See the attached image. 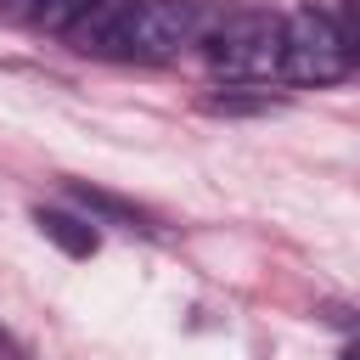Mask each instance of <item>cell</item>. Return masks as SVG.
<instances>
[{"mask_svg":"<svg viewBox=\"0 0 360 360\" xmlns=\"http://www.w3.org/2000/svg\"><path fill=\"white\" fill-rule=\"evenodd\" d=\"M124 11H129V0H90V6L62 28V34H68V45H73V51H84V56H107V45H112V34H118Z\"/></svg>","mask_w":360,"mask_h":360,"instance_id":"4","label":"cell"},{"mask_svg":"<svg viewBox=\"0 0 360 360\" xmlns=\"http://www.w3.org/2000/svg\"><path fill=\"white\" fill-rule=\"evenodd\" d=\"M68 197H73L79 208H90V214L112 219V225L152 231V214H146V208H135V202H124V197H112V191H101V186H84V180H73V186H68Z\"/></svg>","mask_w":360,"mask_h":360,"instance_id":"6","label":"cell"},{"mask_svg":"<svg viewBox=\"0 0 360 360\" xmlns=\"http://www.w3.org/2000/svg\"><path fill=\"white\" fill-rule=\"evenodd\" d=\"M208 62L231 79L276 73L281 62V17L276 11H231L219 28H208Z\"/></svg>","mask_w":360,"mask_h":360,"instance_id":"3","label":"cell"},{"mask_svg":"<svg viewBox=\"0 0 360 360\" xmlns=\"http://www.w3.org/2000/svg\"><path fill=\"white\" fill-rule=\"evenodd\" d=\"M34 225H39V236H45V242H56L68 259H90V253L101 248L96 225H84L79 214H62V208H34Z\"/></svg>","mask_w":360,"mask_h":360,"instance_id":"5","label":"cell"},{"mask_svg":"<svg viewBox=\"0 0 360 360\" xmlns=\"http://www.w3.org/2000/svg\"><path fill=\"white\" fill-rule=\"evenodd\" d=\"M202 39V6L197 0H129L107 56H129V62H169L186 45Z\"/></svg>","mask_w":360,"mask_h":360,"instance_id":"1","label":"cell"},{"mask_svg":"<svg viewBox=\"0 0 360 360\" xmlns=\"http://www.w3.org/2000/svg\"><path fill=\"white\" fill-rule=\"evenodd\" d=\"M202 107L236 118V112H276L281 96H270V90H253V96H248V90H214V96H202Z\"/></svg>","mask_w":360,"mask_h":360,"instance_id":"7","label":"cell"},{"mask_svg":"<svg viewBox=\"0 0 360 360\" xmlns=\"http://www.w3.org/2000/svg\"><path fill=\"white\" fill-rule=\"evenodd\" d=\"M354 62V39H343V28L326 11H292L281 17V62L276 73H287L292 84H332L343 79Z\"/></svg>","mask_w":360,"mask_h":360,"instance_id":"2","label":"cell"},{"mask_svg":"<svg viewBox=\"0 0 360 360\" xmlns=\"http://www.w3.org/2000/svg\"><path fill=\"white\" fill-rule=\"evenodd\" d=\"M84 6H90V0H39V6H34V22H39V28H56V34H62V28H68V22H73V17L84 11Z\"/></svg>","mask_w":360,"mask_h":360,"instance_id":"8","label":"cell"},{"mask_svg":"<svg viewBox=\"0 0 360 360\" xmlns=\"http://www.w3.org/2000/svg\"><path fill=\"white\" fill-rule=\"evenodd\" d=\"M338 360H360V349H343V354H338Z\"/></svg>","mask_w":360,"mask_h":360,"instance_id":"9","label":"cell"}]
</instances>
